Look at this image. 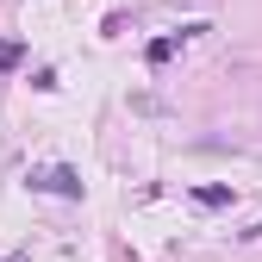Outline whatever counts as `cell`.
Wrapping results in <instances>:
<instances>
[{
  "instance_id": "cell-1",
  "label": "cell",
  "mask_w": 262,
  "mask_h": 262,
  "mask_svg": "<svg viewBox=\"0 0 262 262\" xmlns=\"http://www.w3.org/2000/svg\"><path fill=\"white\" fill-rule=\"evenodd\" d=\"M25 187L31 193H56V200H81V175L69 162H50V169H25Z\"/></svg>"
},
{
  "instance_id": "cell-2",
  "label": "cell",
  "mask_w": 262,
  "mask_h": 262,
  "mask_svg": "<svg viewBox=\"0 0 262 262\" xmlns=\"http://www.w3.org/2000/svg\"><path fill=\"white\" fill-rule=\"evenodd\" d=\"M181 44H187V31H175V38H150V44H144V56H150V69H162V62H169V56H175Z\"/></svg>"
},
{
  "instance_id": "cell-3",
  "label": "cell",
  "mask_w": 262,
  "mask_h": 262,
  "mask_svg": "<svg viewBox=\"0 0 262 262\" xmlns=\"http://www.w3.org/2000/svg\"><path fill=\"white\" fill-rule=\"evenodd\" d=\"M193 206H237V187H193Z\"/></svg>"
},
{
  "instance_id": "cell-4",
  "label": "cell",
  "mask_w": 262,
  "mask_h": 262,
  "mask_svg": "<svg viewBox=\"0 0 262 262\" xmlns=\"http://www.w3.org/2000/svg\"><path fill=\"white\" fill-rule=\"evenodd\" d=\"M19 56H25V44L7 38V44H0V75H13V69H19Z\"/></svg>"
},
{
  "instance_id": "cell-5",
  "label": "cell",
  "mask_w": 262,
  "mask_h": 262,
  "mask_svg": "<svg viewBox=\"0 0 262 262\" xmlns=\"http://www.w3.org/2000/svg\"><path fill=\"white\" fill-rule=\"evenodd\" d=\"M237 237H244V244H262V219H256V225H244Z\"/></svg>"
}]
</instances>
